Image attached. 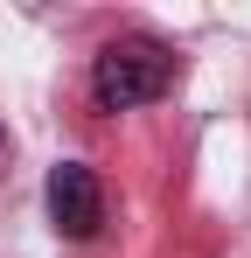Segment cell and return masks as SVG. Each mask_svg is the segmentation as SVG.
I'll use <instances>...</instances> for the list:
<instances>
[{"instance_id":"2","label":"cell","mask_w":251,"mask_h":258,"mask_svg":"<svg viewBox=\"0 0 251 258\" xmlns=\"http://www.w3.org/2000/svg\"><path fill=\"white\" fill-rule=\"evenodd\" d=\"M49 223H56L70 244L98 237V223H105V188H98V174L84 168V161L49 168Z\"/></svg>"},{"instance_id":"1","label":"cell","mask_w":251,"mask_h":258,"mask_svg":"<svg viewBox=\"0 0 251 258\" xmlns=\"http://www.w3.org/2000/svg\"><path fill=\"white\" fill-rule=\"evenodd\" d=\"M174 84V56L154 35H119L91 56V105L98 112H133V105H154Z\"/></svg>"}]
</instances>
